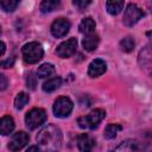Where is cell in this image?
Segmentation results:
<instances>
[{
  "label": "cell",
  "instance_id": "obj_1",
  "mask_svg": "<svg viewBox=\"0 0 152 152\" xmlns=\"http://www.w3.org/2000/svg\"><path fill=\"white\" fill-rule=\"evenodd\" d=\"M36 139L40 150L52 152V151H58L62 147L63 135L57 126L49 124L39 131Z\"/></svg>",
  "mask_w": 152,
  "mask_h": 152
},
{
  "label": "cell",
  "instance_id": "obj_2",
  "mask_svg": "<svg viewBox=\"0 0 152 152\" xmlns=\"http://www.w3.org/2000/svg\"><path fill=\"white\" fill-rule=\"evenodd\" d=\"M21 53H23V58L26 63L36 64L43 58L44 50H43V46L38 42H30L23 46Z\"/></svg>",
  "mask_w": 152,
  "mask_h": 152
},
{
  "label": "cell",
  "instance_id": "obj_3",
  "mask_svg": "<svg viewBox=\"0 0 152 152\" xmlns=\"http://www.w3.org/2000/svg\"><path fill=\"white\" fill-rule=\"evenodd\" d=\"M104 116H106V112L101 108H96L91 110L89 114H87L86 116L78 118L77 122H78V126L83 129H95L99 127V125L104 119Z\"/></svg>",
  "mask_w": 152,
  "mask_h": 152
},
{
  "label": "cell",
  "instance_id": "obj_4",
  "mask_svg": "<svg viewBox=\"0 0 152 152\" xmlns=\"http://www.w3.org/2000/svg\"><path fill=\"white\" fill-rule=\"evenodd\" d=\"M46 121V112L43 108H32L25 115V124L28 129H36Z\"/></svg>",
  "mask_w": 152,
  "mask_h": 152
},
{
  "label": "cell",
  "instance_id": "obj_5",
  "mask_svg": "<svg viewBox=\"0 0 152 152\" xmlns=\"http://www.w3.org/2000/svg\"><path fill=\"white\" fill-rule=\"evenodd\" d=\"M144 15H145V13L142 12V10L140 7H138L135 4H129L124 12L122 23H124V25L131 27V26L135 25Z\"/></svg>",
  "mask_w": 152,
  "mask_h": 152
},
{
  "label": "cell",
  "instance_id": "obj_6",
  "mask_svg": "<svg viewBox=\"0 0 152 152\" xmlns=\"http://www.w3.org/2000/svg\"><path fill=\"white\" fill-rule=\"evenodd\" d=\"M72 108H74L72 101L66 96H61L55 101L52 110L57 118L63 119V118H66L70 115V113L72 112Z\"/></svg>",
  "mask_w": 152,
  "mask_h": 152
},
{
  "label": "cell",
  "instance_id": "obj_7",
  "mask_svg": "<svg viewBox=\"0 0 152 152\" xmlns=\"http://www.w3.org/2000/svg\"><path fill=\"white\" fill-rule=\"evenodd\" d=\"M138 63L140 69L147 76L152 77V46H145L139 51Z\"/></svg>",
  "mask_w": 152,
  "mask_h": 152
},
{
  "label": "cell",
  "instance_id": "obj_8",
  "mask_svg": "<svg viewBox=\"0 0 152 152\" xmlns=\"http://www.w3.org/2000/svg\"><path fill=\"white\" fill-rule=\"evenodd\" d=\"M70 26L71 24L66 18H58L51 25V34L56 38H62L66 36V33L70 30Z\"/></svg>",
  "mask_w": 152,
  "mask_h": 152
},
{
  "label": "cell",
  "instance_id": "obj_9",
  "mask_svg": "<svg viewBox=\"0 0 152 152\" xmlns=\"http://www.w3.org/2000/svg\"><path fill=\"white\" fill-rule=\"evenodd\" d=\"M77 49V39L76 38H70L63 43H61L57 49H56V53L61 57V58H68L71 57Z\"/></svg>",
  "mask_w": 152,
  "mask_h": 152
},
{
  "label": "cell",
  "instance_id": "obj_10",
  "mask_svg": "<svg viewBox=\"0 0 152 152\" xmlns=\"http://www.w3.org/2000/svg\"><path fill=\"white\" fill-rule=\"evenodd\" d=\"M28 140H30L28 134L25 133L24 131H19L12 135L10 144H8V150L10 151H19L28 142Z\"/></svg>",
  "mask_w": 152,
  "mask_h": 152
},
{
  "label": "cell",
  "instance_id": "obj_11",
  "mask_svg": "<svg viewBox=\"0 0 152 152\" xmlns=\"http://www.w3.org/2000/svg\"><path fill=\"white\" fill-rule=\"evenodd\" d=\"M107 70V64L103 59L101 58H96L94 61H91V63L88 66V76L90 77H99L101 75H103Z\"/></svg>",
  "mask_w": 152,
  "mask_h": 152
},
{
  "label": "cell",
  "instance_id": "obj_12",
  "mask_svg": "<svg viewBox=\"0 0 152 152\" xmlns=\"http://www.w3.org/2000/svg\"><path fill=\"white\" fill-rule=\"evenodd\" d=\"M99 43H100V38L94 32L89 33V34H84V38L82 39V46L88 52H91V51L96 50Z\"/></svg>",
  "mask_w": 152,
  "mask_h": 152
},
{
  "label": "cell",
  "instance_id": "obj_13",
  "mask_svg": "<svg viewBox=\"0 0 152 152\" xmlns=\"http://www.w3.org/2000/svg\"><path fill=\"white\" fill-rule=\"evenodd\" d=\"M95 145L94 139L88 133H82L77 137V146L81 151H90Z\"/></svg>",
  "mask_w": 152,
  "mask_h": 152
},
{
  "label": "cell",
  "instance_id": "obj_14",
  "mask_svg": "<svg viewBox=\"0 0 152 152\" xmlns=\"http://www.w3.org/2000/svg\"><path fill=\"white\" fill-rule=\"evenodd\" d=\"M13 129H14V120L8 115L2 116L0 120V133L2 135H7L12 133Z\"/></svg>",
  "mask_w": 152,
  "mask_h": 152
},
{
  "label": "cell",
  "instance_id": "obj_15",
  "mask_svg": "<svg viewBox=\"0 0 152 152\" xmlns=\"http://www.w3.org/2000/svg\"><path fill=\"white\" fill-rule=\"evenodd\" d=\"M124 2H125V0H107L106 10L110 15H116L122 11Z\"/></svg>",
  "mask_w": 152,
  "mask_h": 152
},
{
  "label": "cell",
  "instance_id": "obj_16",
  "mask_svg": "<svg viewBox=\"0 0 152 152\" xmlns=\"http://www.w3.org/2000/svg\"><path fill=\"white\" fill-rule=\"evenodd\" d=\"M95 26H96L95 20H94L93 18H90V17H87V18L82 19V21L80 23L78 30H80V32L83 33V34H89V33H93V32H94Z\"/></svg>",
  "mask_w": 152,
  "mask_h": 152
},
{
  "label": "cell",
  "instance_id": "obj_17",
  "mask_svg": "<svg viewBox=\"0 0 152 152\" xmlns=\"http://www.w3.org/2000/svg\"><path fill=\"white\" fill-rule=\"evenodd\" d=\"M61 6V0H42L39 10L42 13H50L56 11Z\"/></svg>",
  "mask_w": 152,
  "mask_h": 152
},
{
  "label": "cell",
  "instance_id": "obj_18",
  "mask_svg": "<svg viewBox=\"0 0 152 152\" xmlns=\"http://www.w3.org/2000/svg\"><path fill=\"white\" fill-rule=\"evenodd\" d=\"M61 86H62V78L61 77H53V78H50L46 82H44L42 88L45 93H52L56 89H58Z\"/></svg>",
  "mask_w": 152,
  "mask_h": 152
},
{
  "label": "cell",
  "instance_id": "obj_19",
  "mask_svg": "<svg viewBox=\"0 0 152 152\" xmlns=\"http://www.w3.org/2000/svg\"><path fill=\"white\" fill-rule=\"evenodd\" d=\"M55 72V66L50 63H44L37 69V76L39 78H46Z\"/></svg>",
  "mask_w": 152,
  "mask_h": 152
},
{
  "label": "cell",
  "instance_id": "obj_20",
  "mask_svg": "<svg viewBox=\"0 0 152 152\" xmlns=\"http://www.w3.org/2000/svg\"><path fill=\"white\" fill-rule=\"evenodd\" d=\"M115 151H124V152H127V151H137L139 150V144L135 141V140H125L122 141L119 146H116L114 148Z\"/></svg>",
  "mask_w": 152,
  "mask_h": 152
},
{
  "label": "cell",
  "instance_id": "obj_21",
  "mask_svg": "<svg viewBox=\"0 0 152 152\" xmlns=\"http://www.w3.org/2000/svg\"><path fill=\"white\" fill-rule=\"evenodd\" d=\"M122 129V126L119 124H109L107 125V127L104 128V138L106 139H114L118 133Z\"/></svg>",
  "mask_w": 152,
  "mask_h": 152
},
{
  "label": "cell",
  "instance_id": "obj_22",
  "mask_svg": "<svg viewBox=\"0 0 152 152\" xmlns=\"http://www.w3.org/2000/svg\"><path fill=\"white\" fill-rule=\"evenodd\" d=\"M28 101H30V96L26 93L21 91L14 99V108L18 109V110H20V109H23L28 103Z\"/></svg>",
  "mask_w": 152,
  "mask_h": 152
},
{
  "label": "cell",
  "instance_id": "obj_23",
  "mask_svg": "<svg viewBox=\"0 0 152 152\" xmlns=\"http://www.w3.org/2000/svg\"><path fill=\"white\" fill-rule=\"evenodd\" d=\"M134 46H135L134 39L132 37H129V36L128 37H125V38H122L120 40V49L124 52H131V51H133Z\"/></svg>",
  "mask_w": 152,
  "mask_h": 152
},
{
  "label": "cell",
  "instance_id": "obj_24",
  "mask_svg": "<svg viewBox=\"0 0 152 152\" xmlns=\"http://www.w3.org/2000/svg\"><path fill=\"white\" fill-rule=\"evenodd\" d=\"M20 0H1V8L5 12H13L19 5Z\"/></svg>",
  "mask_w": 152,
  "mask_h": 152
},
{
  "label": "cell",
  "instance_id": "obj_25",
  "mask_svg": "<svg viewBox=\"0 0 152 152\" xmlns=\"http://www.w3.org/2000/svg\"><path fill=\"white\" fill-rule=\"evenodd\" d=\"M91 1L93 0H72V5L78 11H83V10H86L91 4Z\"/></svg>",
  "mask_w": 152,
  "mask_h": 152
},
{
  "label": "cell",
  "instance_id": "obj_26",
  "mask_svg": "<svg viewBox=\"0 0 152 152\" xmlns=\"http://www.w3.org/2000/svg\"><path fill=\"white\" fill-rule=\"evenodd\" d=\"M36 76H33V74L32 72H30V75H28V77H27V87L30 88V89H34L36 88Z\"/></svg>",
  "mask_w": 152,
  "mask_h": 152
},
{
  "label": "cell",
  "instance_id": "obj_27",
  "mask_svg": "<svg viewBox=\"0 0 152 152\" xmlns=\"http://www.w3.org/2000/svg\"><path fill=\"white\" fill-rule=\"evenodd\" d=\"M13 63H14V58L11 57V58H8V59H6V61H2V62H1V66H2V68H11V66L13 65Z\"/></svg>",
  "mask_w": 152,
  "mask_h": 152
},
{
  "label": "cell",
  "instance_id": "obj_28",
  "mask_svg": "<svg viewBox=\"0 0 152 152\" xmlns=\"http://www.w3.org/2000/svg\"><path fill=\"white\" fill-rule=\"evenodd\" d=\"M0 80H1V83H0V89L1 90H5L6 89V87H7V78H6V76L5 75H0Z\"/></svg>",
  "mask_w": 152,
  "mask_h": 152
},
{
  "label": "cell",
  "instance_id": "obj_29",
  "mask_svg": "<svg viewBox=\"0 0 152 152\" xmlns=\"http://www.w3.org/2000/svg\"><path fill=\"white\" fill-rule=\"evenodd\" d=\"M39 150H40L39 146H30V147L27 148V152H28V151H39Z\"/></svg>",
  "mask_w": 152,
  "mask_h": 152
},
{
  "label": "cell",
  "instance_id": "obj_30",
  "mask_svg": "<svg viewBox=\"0 0 152 152\" xmlns=\"http://www.w3.org/2000/svg\"><path fill=\"white\" fill-rule=\"evenodd\" d=\"M5 50H6V44H5L4 42H1V56H4Z\"/></svg>",
  "mask_w": 152,
  "mask_h": 152
},
{
  "label": "cell",
  "instance_id": "obj_31",
  "mask_svg": "<svg viewBox=\"0 0 152 152\" xmlns=\"http://www.w3.org/2000/svg\"><path fill=\"white\" fill-rule=\"evenodd\" d=\"M146 36H147V38L150 39V42H152V30L147 31V32H146Z\"/></svg>",
  "mask_w": 152,
  "mask_h": 152
}]
</instances>
